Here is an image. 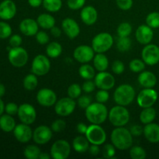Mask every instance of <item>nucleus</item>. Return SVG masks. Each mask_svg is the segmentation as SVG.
I'll return each instance as SVG.
<instances>
[{"label": "nucleus", "mask_w": 159, "mask_h": 159, "mask_svg": "<svg viewBox=\"0 0 159 159\" xmlns=\"http://www.w3.org/2000/svg\"><path fill=\"white\" fill-rule=\"evenodd\" d=\"M111 141L115 148L119 150H127L133 144V135L124 127H116L112 131Z\"/></svg>", "instance_id": "nucleus-1"}, {"label": "nucleus", "mask_w": 159, "mask_h": 159, "mask_svg": "<svg viewBox=\"0 0 159 159\" xmlns=\"http://www.w3.org/2000/svg\"><path fill=\"white\" fill-rule=\"evenodd\" d=\"M85 116L91 124H101L104 123L108 116L107 107L101 102L91 103L85 109Z\"/></svg>", "instance_id": "nucleus-2"}, {"label": "nucleus", "mask_w": 159, "mask_h": 159, "mask_svg": "<svg viewBox=\"0 0 159 159\" xmlns=\"http://www.w3.org/2000/svg\"><path fill=\"white\" fill-rule=\"evenodd\" d=\"M113 98L117 105L126 107L130 105L134 99L135 90L130 85L123 84L115 90Z\"/></svg>", "instance_id": "nucleus-3"}, {"label": "nucleus", "mask_w": 159, "mask_h": 159, "mask_svg": "<svg viewBox=\"0 0 159 159\" xmlns=\"http://www.w3.org/2000/svg\"><path fill=\"white\" fill-rule=\"evenodd\" d=\"M109 120L115 127H124L130 120V113L124 106L117 105L111 109L108 114Z\"/></svg>", "instance_id": "nucleus-4"}, {"label": "nucleus", "mask_w": 159, "mask_h": 159, "mask_svg": "<svg viewBox=\"0 0 159 159\" xmlns=\"http://www.w3.org/2000/svg\"><path fill=\"white\" fill-rule=\"evenodd\" d=\"M113 44V38L109 33L97 34L92 41V48L96 53H104L109 51Z\"/></svg>", "instance_id": "nucleus-5"}, {"label": "nucleus", "mask_w": 159, "mask_h": 159, "mask_svg": "<svg viewBox=\"0 0 159 159\" xmlns=\"http://www.w3.org/2000/svg\"><path fill=\"white\" fill-rule=\"evenodd\" d=\"M85 137L89 143L99 146L103 144L107 140V134L99 124H93L89 126L85 133Z\"/></svg>", "instance_id": "nucleus-6"}, {"label": "nucleus", "mask_w": 159, "mask_h": 159, "mask_svg": "<svg viewBox=\"0 0 159 159\" xmlns=\"http://www.w3.org/2000/svg\"><path fill=\"white\" fill-rule=\"evenodd\" d=\"M8 58L12 66L16 68H21L28 61L27 51L20 47L12 48L9 50Z\"/></svg>", "instance_id": "nucleus-7"}, {"label": "nucleus", "mask_w": 159, "mask_h": 159, "mask_svg": "<svg viewBox=\"0 0 159 159\" xmlns=\"http://www.w3.org/2000/svg\"><path fill=\"white\" fill-rule=\"evenodd\" d=\"M71 153V146L65 140H57L52 144L51 156L54 159H66Z\"/></svg>", "instance_id": "nucleus-8"}, {"label": "nucleus", "mask_w": 159, "mask_h": 159, "mask_svg": "<svg viewBox=\"0 0 159 159\" xmlns=\"http://www.w3.org/2000/svg\"><path fill=\"white\" fill-rule=\"evenodd\" d=\"M51 69V62L46 56L39 54L36 56L32 62L31 70L37 76H43L48 74Z\"/></svg>", "instance_id": "nucleus-9"}, {"label": "nucleus", "mask_w": 159, "mask_h": 159, "mask_svg": "<svg viewBox=\"0 0 159 159\" xmlns=\"http://www.w3.org/2000/svg\"><path fill=\"white\" fill-rule=\"evenodd\" d=\"M158 99V93L152 88H145L137 97V102L141 108L152 107Z\"/></svg>", "instance_id": "nucleus-10"}, {"label": "nucleus", "mask_w": 159, "mask_h": 159, "mask_svg": "<svg viewBox=\"0 0 159 159\" xmlns=\"http://www.w3.org/2000/svg\"><path fill=\"white\" fill-rule=\"evenodd\" d=\"M75 106L74 99L70 97L62 98L55 103L54 110L58 116H68L74 112Z\"/></svg>", "instance_id": "nucleus-11"}, {"label": "nucleus", "mask_w": 159, "mask_h": 159, "mask_svg": "<svg viewBox=\"0 0 159 159\" xmlns=\"http://www.w3.org/2000/svg\"><path fill=\"white\" fill-rule=\"evenodd\" d=\"M18 116L22 123L30 125L35 122L37 118V112L32 105L23 103L19 107Z\"/></svg>", "instance_id": "nucleus-12"}, {"label": "nucleus", "mask_w": 159, "mask_h": 159, "mask_svg": "<svg viewBox=\"0 0 159 159\" xmlns=\"http://www.w3.org/2000/svg\"><path fill=\"white\" fill-rule=\"evenodd\" d=\"M141 57L144 63L155 65L159 62V48L155 44H147L142 50Z\"/></svg>", "instance_id": "nucleus-13"}, {"label": "nucleus", "mask_w": 159, "mask_h": 159, "mask_svg": "<svg viewBox=\"0 0 159 159\" xmlns=\"http://www.w3.org/2000/svg\"><path fill=\"white\" fill-rule=\"evenodd\" d=\"M37 100L43 107H52L57 102V95L50 89H41L37 95Z\"/></svg>", "instance_id": "nucleus-14"}, {"label": "nucleus", "mask_w": 159, "mask_h": 159, "mask_svg": "<svg viewBox=\"0 0 159 159\" xmlns=\"http://www.w3.org/2000/svg\"><path fill=\"white\" fill-rule=\"evenodd\" d=\"M94 50L88 45H80L74 51L75 59L80 63L85 64L92 61L94 57Z\"/></svg>", "instance_id": "nucleus-15"}, {"label": "nucleus", "mask_w": 159, "mask_h": 159, "mask_svg": "<svg viewBox=\"0 0 159 159\" xmlns=\"http://www.w3.org/2000/svg\"><path fill=\"white\" fill-rule=\"evenodd\" d=\"M52 138V129L48 126L41 125L37 127L33 132V139L37 144H45Z\"/></svg>", "instance_id": "nucleus-16"}, {"label": "nucleus", "mask_w": 159, "mask_h": 159, "mask_svg": "<svg viewBox=\"0 0 159 159\" xmlns=\"http://www.w3.org/2000/svg\"><path fill=\"white\" fill-rule=\"evenodd\" d=\"M94 82L99 89L110 90L114 86L115 79L110 73L100 71L95 77Z\"/></svg>", "instance_id": "nucleus-17"}, {"label": "nucleus", "mask_w": 159, "mask_h": 159, "mask_svg": "<svg viewBox=\"0 0 159 159\" xmlns=\"http://www.w3.org/2000/svg\"><path fill=\"white\" fill-rule=\"evenodd\" d=\"M16 139L21 143H27L33 138V131L28 124H21L16 126L13 130Z\"/></svg>", "instance_id": "nucleus-18"}, {"label": "nucleus", "mask_w": 159, "mask_h": 159, "mask_svg": "<svg viewBox=\"0 0 159 159\" xmlns=\"http://www.w3.org/2000/svg\"><path fill=\"white\" fill-rule=\"evenodd\" d=\"M135 37L140 43L147 45L153 39L154 32L152 30V28H151L148 25H141L137 29Z\"/></svg>", "instance_id": "nucleus-19"}, {"label": "nucleus", "mask_w": 159, "mask_h": 159, "mask_svg": "<svg viewBox=\"0 0 159 159\" xmlns=\"http://www.w3.org/2000/svg\"><path fill=\"white\" fill-rule=\"evenodd\" d=\"M16 13V6L12 0H4L0 3V18L9 20Z\"/></svg>", "instance_id": "nucleus-20"}, {"label": "nucleus", "mask_w": 159, "mask_h": 159, "mask_svg": "<svg viewBox=\"0 0 159 159\" xmlns=\"http://www.w3.org/2000/svg\"><path fill=\"white\" fill-rule=\"evenodd\" d=\"M62 29L70 39L77 37L80 34V27L75 20L71 18H65L62 22Z\"/></svg>", "instance_id": "nucleus-21"}, {"label": "nucleus", "mask_w": 159, "mask_h": 159, "mask_svg": "<svg viewBox=\"0 0 159 159\" xmlns=\"http://www.w3.org/2000/svg\"><path fill=\"white\" fill-rule=\"evenodd\" d=\"M20 30L25 36L32 37L38 32V23L33 19H25L20 23Z\"/></svg>", "instance_id": "nucleus-22"}, {"label": "nucleus", "mask_w": 159, "mask_h": 159, "mask_svg": "<svg viewBox=\"0 0 159 159\" xmlns=\"http://www.w3.org/2000/svg\"><path fill=\"white\" fill-rule=\"evenodd\" d=\"M81 19L85 24L93 25L98 19V12L93 6H85L81 11Z\"/></svg>", "instance_id": "nucleus-23"}, {"label": "nucleus", "mask_w": 159, "mask_h": 159, "mask_svg": "<svg viewBox=\"0 0 159 159\" xmlns=\"http://www.w3.org/2000/svg\"><path fill=\"white\" fill-rule=\"evenodd\" d=\"M144 137L146 139L151 143H158L159 142V125L154 123L146 124L144 127Z\"/></svg>", "instance_id": "nucleus-24"}, {"label": "nucleus", "mask_w": 159, "mask_h": 159, "mask_svg": "<svg viewBox=\"0 0 159 159\" xmlns=\"http://www.w3.org/2000/svg\"><path fill=\"white\" fill-rule=\"evenodd\" d=\"M138 82L144 88H153L157 83V78L155 75L151 71H142L138 76Z\"/></svg>", "instance_id": "nucleus-25"}, {"label": "nucleus", "mask_w": 159, "mask_h": 159, "mask_svg": "<svg viewBox=\"0 0 159 159\" xmlns=\"http://www.w3.org/2000/svg\"><path fill=\"white\" fill-rule=\"evenodd\" d=\"M72 147L75 152L79 153H84L89 150V141H88L86 137H83L82 135L78 136L73 140Z\"/></svg>", "instance_id": "nucleus-26"}, {"label": "nucleus", "mask_w": 159, "mask_h": 159, "mask_svg": "<svg viewBox=\"0 0 159 159\" xmlns=\"http://www.w3.org/2000/svg\"><path fill=\"white\" fill-rule=\"evenodd\" d=\"M15 120L11 115L5 114L0 116V128L5 132H11L16 127Z\"/></svg>", "instance_id": "nucleus-27"}, {"label": "nucleus", "mask_w": 159, "mask_h": 159, "mask_svg": "<svg viewBox=\"0 0 159 159\" xmlns=\"http://www.w3.org/2000/svg\"><path fill=\"white\" fill-rule=\"evenodd\" d=\"M37 23L41 28L45 30L51 29L55 26V19L48 13H42L37 17Z\"/></svg>", "instance_id": "nucleus-28"}, {"label": "nucleus", "mask_w": 159, "mask_h": 159, "mask_svg": "<svg viewBox=\"0 0 159 159\" xmlns=\"http://www.w3.org/2000/svg\"><path fill=\"white\" fill-rule=\"evenodd\" d=\"M93 65L97 71H105L109 66L108 58L102 53H97L93 57Z\"/></svg>", "instance_id": "nucleus-29"}, {"label": "nucleus", "mask_w": 159, "mask_h": 159, "mask_svg": "<svg viewBox=\"0 0 159 159\" xmlns=\"http://www.w3.org/2000/svg\"><path fill=\"white\" fill-rule=\"evenodd\" d=\"M156 116V111L152 107H147L141 112L140 114V120L142 124H148L152 123Z\"/></svg>", "instance_id": "nucleus-30"}, {"label": "nucleus", "mask_w": 159, "mask_h": 159, "mask_svg": "<svg viewBox=\"0 0 159 159\" xmlns=\"http://www.w3.org/2000/svg\"><path fill=\"white\" fill-rule=\"evenodd\" d=\"M62 47L57 42H51L47 46L46 53L48 57L56 58L61 54Z\"/></svg>", "instance_id": "nucleus-31"}, {"label": "nucleus", "mask_w": 159, "mask_h": 159, "mask_svg": "<svg viewBox=\"0 0 159 159\" xmlns=\"http://www.w3.org/2000/svg\"><path fill=\"white\" fill-rule=\"evenodd\" d=\"M79 73L82 79L85 80H91L95 76V70L93 68V66L89 65H87L86 63L85 65H82L79 68Z\"/></svg>", "instance_id": "nucleus-32"}, {"label": "nucleus", "mask_w": 159, "mask_h": 159, "mask_svg": "<svg viewBox=\"0 0 159 159\" xmlns=\"http://www.w3.org/2000/svg\"><path fill=\"white\" fill-rule=\"evenodd\" d=\"M38 85V80H37V75L35 74H29L23 79V87L26 90L32 91L37 88Z\"/></svg>", "instance_id": "nucleus-33"}, {"label": "nucleus", "mask_w": 159, "mask_h": 159, "mask_svg": "<svg viewBox=\"0 0 159 159\" xmlns=\"http://www.w3.org/2000/svg\"><path fill=\"white\" fill-rule=\"evenodd\" d=\"M43 6L46 10L55 12L60 10L62 7L61 0H43Z\"/></svg>", "instance_id": "nucleus-34"}, {"label": "nucleus", "mask_w": 159, "mask_h": 159, "mask_svg": "<svg viewBox=\"0 0 159 159\" xmlns=\"http://www.w3.org/2000/svg\"><path fill=\"white\" fill-rule=\"evenodd\" d=\"M40 148L36 145H28L26 147L23 152V155L28 159H37L40 156Z\"/></svg>", "instance_id": "nucleus-35"}, {"label": "nucleus", "mask_w": 159, "mask_h": 159, "mask_svg": "<svg viewBox=\"0 0 159 159\" xmlns=\"http://www.w3.org/2000/svg\"><path fill=\"white\" fill-rule=\"evenodd\" d=\"M132 44L131 40L128 37H119L116 41V48L120 51H127Z\"/></svg>", "instance_id": "nucleus-36"}, {"label": "nucleus", "mask_w": 159, "mask_h": 159, "mask_svg": "<svg viewBox=\"0 0 159 159\" xmlns=\"http://www.w3.org/2000/svg\"><path fill=\"white\" fill-rule=\"evenodd\" d=\"M146 23L148 26L152 29H156L159 27V12H153L146 17Z\"/></svg>", "instance_id": "nucleus-37"}, {"label": "nucleus", "mask_w": 159, "mask_h": 159, "mask_svg": "<svg viewBox=\"0 0 159 159\" xmlns=\"http://www.w3.org/2000/svg\"><path fill=\"white\" fill-rule=\"evenodd\" d=\"M130 156L133 159H144L146 158V152L140 146H134L130 150Z\"/></svg>", "instance_id": "nucleus-38"}, {"label": "nucleus", "mask_w": 159, "mask_h": 159, "mask_svg": "<svg viewBox=\"0 0 159 159\" xmlns=\"http://www.w3.org/2000/svg\"><path fill=\"white\" fill-rule=\"evenodd\" d=\"M132 32V26L129 23H121L117 27V34L119 37H129Z\"/></svg>", "instance_id": "nucleus-39"}, {"label": "nucleus", "mask_w": 159, "mask_h": 159, "mask_svg": "<svg viewBox=\"0 0 159 159\" xmlns=\"http://www.w3.org/2000/svg\"><path fill=\"white\" fill-rule=\"evenodd\" d=\"M129 67L133 72L138 73L143 71V70L145 68V65L144 61L140 59H133L129 64Z\"/></svg>", "instance_id": "nucleus-40"}, {"label": "nucleus", "mask_w": 159, "mask_h": 159, "mask_svg": "<svg viewBox=\"0 0 159 159\" xmlns=\"http://www.w3.org/2000/svg\"><path fill=\"white\" fill-rule=\"evenodd\" d=\"M82 93V88L77 83L71 84L68 89V95L71 99H77Z\"/></svg>", "instance_id": "nucleus-41"}, {"label": "nucleus", "mask_w": 159, "mask_h": 159, "mask_svg": "<svg viewBox=\"0 0 159 159\" xmlns=\"http://www.w3.org/2000/svg\"><path fill=\"white\" fill-rule=\"evenodd\" d=\"M12 34V28L10 25L5 22H0V39H6Z\"/></svg>", "instance_id": "nucleus-42"}, {"label": "nucleus", "mask_w": 159, "mask_h": 159, "mask_svg": "<svg viewBox=\"0 0 159 159\" xmlns=\"http://www.w3.org/2000/svg\"><path fill=\"white\" fill-rule=\"evenodd\" d=\"M116 151H115V147L113 144H106L102 149V156L105 158H114Z\"/></svg>", "instance_id": "nucleus-43"}, {"label": "nucleus", "mask_w": 159, "mask_h": 159, "mask_svg": "<svg viewBox=\"0 0 159 159\" xmlns=\"http://www.w3.org/2000/svg\"><path fill=\"white\" fill-rule=\"evenodd\" d=\"M110 98V94L107 92V90L105 89H100L96 93V99L97 102H101V103H105L107 102Z\"/></svg>", "instance_id": "nucleus-44"}, {"label": "nucleus", "mask_w": 159, "mask_h": 159, "mask_svg": "<svg viewBox=\"0 0 159 159\" xmlns=\"http://www.w3.org/2000/svg\"><path fill=\"white\" fill-rule=\"evenodd\" d=\"M66 127V124L65 121L61 119H58L54 120L51 124V129L54 132L63 131Z\"/></svg>", "instance_id": "nucleus-45"}, {"label": "nucleus", "mask_w": 159, "mask_h": 159, "mask_svg": "<svg viewBox=\"0 0 159 159\" xmlns=\"http://www.w3.org/2000/svg\"><path fill=\"white\" fill-rule=\"evenodd\" d=\"M85 3V0H67V4L68 6L71 9L73 10H77L83 7Z\"/></svg>", "instance_id": "nucleus-46"}, {"label": "nucleus", "mask_w": 159, "mask_h": 159, "mask_svg": "<svg viewBox=\"0 0 159 159\" xmlns=\"http://www.w3.org/2000/svg\"><path fill=\"white\" fill-rule=\"evenodd\" d=\"M92 103L91 96H82L78 99V105L82 109H86Z\"/></svg>", "instance_id": "nucleus-47"}, {"label": "nucleus", "mask_w": 159, "mask_h": 159, "mask_svg": "<svg viewBox=\"0 0 159 159\" xmlns=\"http://www.w3.org/2000/svg\"><path fill=\"white\" fill-rule=\"evenodd\" d=\"M124 68H125L124 64L120 60H116L115 61H113V65H112V70L116 75L122 74L124 71Z\"/></svg>", "instance_id": "nucleus-48"}, {"label": "nucleus", "mask_w": 159, "mask_h": 159, "mask_svg": "<svg viewBox=\"0 0 159 159\" xmlns=\"http://www.w3.org/2000/svg\"><path fill=\"white\" fill-rule=\"evenodd\" d=\"M35 36L36 40L40 44H46L49 42V36L44 31H39Z\"/></svg>", "instance_id": "nucleus-49"}, {"label": "nucleus", "mask_w": 159, "mask_h": 159, "mask_svg": "<svg viewBox=\"0 0 159 159\" xmlns=\"http://www.w3.org/2000/svg\"><path fill=\"white\" fill-rule=\"evenodd\" d=\"M116 2L122 10H128L133 6V0H116Z\"/></svg>", "instance_id": "nucleus-50"}, {"label": "nucleus", "mask_w": 159, "mask_h": 159, "mask_svg": "<svg viewBox=\"0 0 159 159\" xmlns=\"http://www.w3.org/2000/svg\"><path fill=\"white\" fill-rule=\"evenodd\" d=\"M18 106L16 103H14V102H9L5 107V111L6 112L7 114L11 115V116H13V115H16V113H18Z\"/></svg>", "instance_id": "nucleus-51"}, {"label": "nucleus", "mask_w": 159, "mask_h": 159, "mask_svg": "<svg viewBox=\"0 0 159 159\" xmlns=\"http://www.w3.org/2000/svg\"><path fill=\"white\" fill-rule=\"evenodd\" d=\"M22 41H23V40H22V37L20 35L14 34L9 39V45L12 48H17V47H20Z\"/></svg>", "instance_id": "nucleus-52"}, {"label": "nucleus", "mask_w": 159, "mask_h": 159, "mask_svg": "<svg viewBox=\"0 0 159 159\" xmlns=\"http://www.w3.org/2000/svg\"><path fill=\"white\" fill-rule=\"evenodd\" d=\"M95 88H96V84L90 80H87L82 85V90L86 93H90L93 92L95 90Z\"/></svg>", "instance_id": "nucleus-53"}, {"label": "nucleus", "mask_w": 159, "mask_h": 159, "mask_svg": "<svg viewBox=\"0 0 159 159\" xmlns=\"http://www.w3.org/2000/svg\"><path fill=\"white\" fill-rule=\"evenodd\" d=\"M130 131L133 136L139 137L142 134L143 131H144V128H142V127L140 125H134L131 127Z\"/></svg>", "instance_id": "nucleus-54"}, {"label": "nucleus", "mask_w": 159, "mask_h": 159, "mask_svg": "<svg viewBox=\"0 0 159 159\" xmlns=\"http://www.w3.org/2000/svg\"><path fill=\"white\" fill-rule=\"evenodd\" d=\"M89 152L90 155H92L93 156H96L97 155H99V152H100L99 145L92 144V145L89 146Z\"/></svg>", "instance_id": "nucleus-55"}, {"label": "nucleus", "mask_w": 159, "mask_h": 159, "mask_svg": "<svg viewBox=\"0 0 159 159\" xmlns=\"http://www.w3.org/2000/svg\"><path fill=\"white\" fill-rule=\"evenodd\" d=\"M87 129H88V126H86L83 123H79V124H78L77 130L79 134H85V133L87 131Z\"/></svg>", "instance_id": "nucleus-56"}, {"label": "nucleus", "mask_w": 159, "mask_h": 159, "mask_svg": "<svg viewBox=\"0 0 159 159\" xmlns=\"http://www.w3.org/2000/svg\"><path fill=\"white\" fill-rule=\"evenodd\" d=\"M51 33L54 37H59L61 36V29L59 27L54 26L51 29Z\"/></svg>", "instance_id": "nucleus-57"}, {"label": "nucleus", "mask_w": 159, "mask_h": 159, "mask_svg": "<svg viewBox=\"0 0 159 159\" xmlns=\"http://www.w3.org/2000/svg\"><path fill=\"white\" fill-rule=\"evenodd\" d=\"M28 3L32 7L37 8L43 4V0H28Z\"/></svg>", "instance_id": "nucleus-58"}, {"label": "nucleus", "mask_w": 159, "mask_h": 159, "mask_svg": "<svg viewBox=\"0 0 159 159\" xmlns=\"http://www.w3.org/2000/svg\"><path fill=\"white\" fill-rule=\"evenodd\" d=\"M6 93V87L3 84L0 83V97H2Z\"/></svg>", "instance_id": "nucleus-59"}, {"label": "nucleus", "mask_w": 159, "mask_h": 159, "mask_svg": "<svg viewBox=\"0 0 159 159\" xmlns=\"http://www.w3.org/2000/svg\"><path fill=\"white\" fill-rule=\"evenodd\" d=\"M51 156H50L48 153L46 152H43V153H40V156H39V158L40 159H50Z\"/></svg>", "instance_id": "nucleus-60"}, {"label": "nucleus", "mask_w": 159, "mask_h": 159, "mask_svg": "<svg viewBox=\"0 0 159 159\" xmlns=\"http://www.w3.org/2000/svg\"><path fill=\"white\" fill-rule=\"evenodd\" d=\"M5 110V105H4V102L2 100L1 97H0V116H2Z\"/></svg>", "instance_id": "nucleus-61"}]
</instances>
